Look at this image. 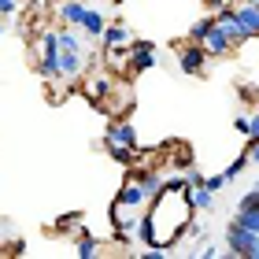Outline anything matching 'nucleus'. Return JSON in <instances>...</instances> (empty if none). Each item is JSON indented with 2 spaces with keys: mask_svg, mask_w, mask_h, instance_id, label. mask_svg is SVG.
I'll use <instances>...</instances> for the list:
<instances>
[{
  "mask_svg": "<svg viewBox=\"0 0 259 259\" xmlns=\"http://www.w3.org/2000/svg\"><path fill=\"white\" fill-rule=\"evenodd\" d=\"M189 207H193V200H189V189H185L182 182H167L156 196H152L148 219L156 222V233H159L163 248H167L182 230H189Z\"/></svg>",
  "mask_w": 259,
  "mask_h": 259,
  "instance_id": "obj_1",
  "label": "nucleus"
},
{
  "mask_svg": "<svg viewBox=\"0 0 259 259\" xmlns=\"http://www.w3.org/2000/svg\"><path fill=\"white\" fill-rule=\"evenodd\" d=\"M60 67H63V78H78L89 67V52L70 26H60Z\"/></svg>",
  "mask_w": 259,
  "mask_h": 259,
  "instance_id": "obj_2",
  "label": "nucleus"
},
{
  "mask_svg": "<svg viewBox=\"0 0 259 259\" xmlns=\"http://www.w3.org/2000/svg\"><path fill=\"white\" fill-rule=\"evenodd\" d=\"M226 252L230 255H248V259H259V233L252 230H244L237 219L230 222V230H226Z\"/></svg>",
  "mask_w": 259,
  "mask_h": 259,
  "instance_id": "obj_3",
  "label": "nucleus"
},
{
  "mask_svg": "<svg viewBox=\"0 0 259 259\" xmlns=\"http://www.w3.org/2000/svg\"><path fill=\"white\" fill-rule=\"evenodd\" d=\"M41 74L45 78H63V67H60V30H52V33H45V52H41Z\"/></svg>",
  "mask_w": 259,
  "mask_h": 259,
  "instance_id": "obj_4",
  "label": "nucleus"
},
{
  "mask_svg": "<svg viewBox=\"0 0 259 259\" xmlns=\"http://www.w3.org/2000/svg\"><path fill=\"white\" fill-rule=\"evenodd\" d=\"M207 60H211V56H207V49H204V45L189 41V45L182 49V56H178V63H182V74H200Z\"/></svg>",
  "mask_w": 259,
  "mask_h": 259,
  "instance_id": "obj_5",
  "label": "nucleus"
},
{
  "mask_svg": "<svg viewBox=\"0 0 259 259\" xmlns=\"http://www.w3.org/2000/svg\"><path fill=\"white\" fill-rule=\"evenodd\" d=\"M130 67H134V70L156 67V45H152V41H134V45H130Z\"/></svg>",
  "mask_w": 259,
  "mask_h": 259,
  "instance_id": "obj_6",
  "label": "nucleus"
},
{
  "mask_svg": "<svg viewBox=\"0 0 259 259\" xmlns=\"http://www.w3.org/2000/svg\"><path fill=\"white\" fill-rule=\"evenodd\" d=\"M204 49H207V56L211 60H222V56H230V49H233V37L222 26H215L207 33V41H204Z\"/></svg>",
  "mask_w": 259,
  "mask_h": 259,
  "instance_id": "obj_7",
  "label": "nucleus"
},
{
  "mask_svg": "<svg viewBox=\"0 0 259 259\" xmlns=\"http://www.w3.org/2000/svg\"><path fill=\"white\" fill-rule=\"evenodd\" d=\"M215 22H219V26L233 37V45H244L241 22H237V8H230V4H226V8H219V11H215Z\"/></svg>",
  "mask_w": 259,
  "mask_h": 259,
  "instance_id": "obj_8",
  "label": "nucleus"
},
{
  "mask_svg": "<svg viewBox=\"0 0 259 259\" xmlns=\"http://www.w3.org/2000/svg\"><path fill=\"white\" fill-rule=\"evenodd\" d=\"M237 22H241L244 41H248V37H259V8H255V4H241V8H237Z\"/></svg>",
  "mask_w": 259,
  "mask_h": 259,
  "instance_id": "obj_9",
  "label": "nucleus"
},
{
  "mask_svg": "<svg viewBox=\"0 0 259 259\" xmlns=\"http://www.w3.org/2000/svg\"><path fill=\"white\" fill-rule=\"evenodd\" d=\"M85 4L81 0H63L60 8H56V15H60V22H67V26H81V19H85Z\"/></svg>",
  "mask_w": 259,
  "mask_h": 259,
  "instance_id": "obj_10",
  "label": "nucleus"
},
{
  "mask_svg": "<svg viewBox=\"0 0 259 259\" xmlns=\"http://www.w3.org/2000/svg\"><path fill=\"white\" fill-rule=\"evenodd\" d=\"M108 141H111V145H122V148H137V134H134L130 122H111Z\"/></svg>",
  "mask_w": 259,
  "mask_h": 259,
  "instance_id": "obj_11",
  "label": "nucleus"
},
{
  "mask_svg": "<svg viewBox=\"0 0 259 259\" xmlns=\"http://www.w3.org/2000/svg\"><path fill=\"white\" fill-rule=\"evenodd\" d=\"M104 30H108V22H104L100 11H85V19H81V33H89V37H104Z\"/></svg>",
  "mask_w": 259,
  "mask_h": 259,
  "instance_id": "obj_12",
  "label": "nucleus"
},
{
  "mask_svg": "<svg viewBox=\"0 0 259 259\" xmlns=\"http://www.w3.org/2000/svg\"><path fill=\"white\" fill-rule=\"evenodd\" d=\"M219 22H215V15H207V19H200V22H193L189 26V41H196V45H204L207 41V33L215 30Z\"/></svg>",
  "mask_w": 259,
  "mask_h": 259,
  "instance_id": "obj_13",
  "label": "nucleus"
},
{
  "mask_svg": "<svg viewBox=\"0 0 259 259\" xmlns=\"http://www.w3.org/2000/svg\"><path fill=\"white\" fill-rule=\"evenodd\" d=\"M189 200H193V207L211 211V204H215V193H211L207 185H193V189H189Z\"/></svg>",
  "mask_w": 259,
  "mask_h": 259,
  "instance_id": "obj_14",
  "label": "nucleus"
},
{
  "mask_svg": "<svg viewBox=\"0 0 259 259\" xmlns=\"http://www.w3.org/2000/svg\"><path fill=\"white\" fill-rule=\"evenodd\" d=\"M126 41H130V30L122 26V22H115V26L104 30V45H108V49H115V45H126Z\"/></svg>",
  "mask_w": 259,
  "mask_h": 259,
  "instance_id": "obj_15",
  "label": "nucleus"
},
{
  "mask_svg": "<svg viewBox=\"0 0 259 259\" xmlns=\"http://www.w3.org/2000/svg\"><path fill=\"white\" fill-rule=\"evenodd\" d=\"M237 222H241L244 230L259 233V207H237Z\"/></svg>",
  "mask_w": 259,
  "mask_h": 259,
  "instance_id": "obj_16",
  "label": "nucleus"
},
{
  "mask_svg": "<svg viewBox=\"0 0 259 259\" xmlns=\"http://www.w3.org/2000/svg\"><path fill=\"white\" fill-rule=\"evenodd\" d=\"M74 237H78V255H81V259H89V255H97V248H100V244H97V237H89V233H85V230H78V233H74Z\"/></svg>",
  "mask_w": 259,
  "mask_h": 259,
  "instance_id": "obj_17",
  "label": "nucleus"
},
{
  "mask_svg": "<svg viewBox=\"0 0 259 259\" xmlns=\"http://www.w3.org/2000/svg\"><path fill=\"white\" fill-rule=\"evenodd\" d=\"M108 89H111V78H108V74H97V78H89V97H97V100H100Z\"/></svg>",
  "mask_w": 259,
  "mask_h": 259,
  "instance_id": "obj_18",
  "label": "nucleus"
},
{
  "mask_svg": "<svg viewBox=\"0 0 259 259\" xmlns=\"http://www.w3.org/2000/svg\"><path fill=\"white\" fill-rule=\"evenodd\" d=\"M130 152H134V148H122V145H111V141H108V156H111L115 163H122V167L130 163Z\"/></svg>",
  "mask_w": 259,
  "mask_h": 259,
  "instance_id": "obj_19",
  "label": "nucleus"
},
{
  "mask_svg": "<svg viewBox=\"0 0 259 259\" xmlns=\"http://www.w3.org/2000/svg\"><path fill=\"white\" fill-rule=\"evenodd\" d=\"M244 163H248V152H244V156H241V159H233V163H230V167H226V170H222V174H226V182H233V178H237V174L244 170Z\"/></svg>",
  "mask_w": 259,
  "mask_h": 259,
  "instance_id": "obj_20",
  "label": "nucleus"
},
{
  "mask_svg": "<svg viewBox=\"0 0 259 259\" xmlns=\"http://www.w3.org/2000/svg\"><path fill=\"white\" fill-rule=\"evenodd\" d=\"M204 185H207L211 193H219L222 185H226V174H211V178H204Z\"/></svg>",
  "mask_w": 259,
  "mask_h": 259,
  "instance_id": "obj_21",
  "label": "nucleus"
},
{
  "mask_svg": "<svg viewBox=\"0 0 259 259\" xmlns=\"http://www.w3.org/2000/svg\"><path fill=\"white\" fill-rule=\"evenodd\" d=\"M233 130H241V134H252V119H244V115H237V119H233Z\"/></svg>",
  "mask_w": 259,
  "mask_h": 259,
  "instance_id": "obj_22",
  "label": "nucleus"
},
{
  "mask_svg": "<svg viewBox=\"0 0 259 259\" xmlns=\"http://www.w3.org/2000/svg\"><path fill=\"white\" fill-rule=\"evenodd\" d=\"M19 8V0H0V15H11Z\"/></svg>",
  "mask_w": 259,
  "mask_h": 259,
  "instance_id": "obj_23",
  "label": "nucleus"
},
{
  "mask_svg": "<svg viewBox=\"0 0 259 259\" xmlns=\"http://www.w3.org/2000/svg\"><path fill=\"white\" fill-rule=\"evenodd\" d=\"M185 185H204V174H196V170H189V174H185Z\"/></svg>",
  "mask_w": 259,
  "mask_h": 259,
  "instance_id": "obj_24",
  "label": "nucleus"
},
{
  "mask_svg": "<svg viewBox=\"0 0 259 259\" xmlns=\"http://www.w3.org/2000/svg\"><path fill=\"white\" fill-rule=\"evenodd\" d=\"M248 159H252V163H259V137L252 141V148H248Z\"/></svg>",
  "mask_w": 259,
  "mask_h": 259,
  "instance_id": "obj_25",
  "label": "nucleus"
},
{
  "mask_svg": "<svg viewBox=\"0 0 259 259\" xmlns=\"http://www.w3.org/2000/svg\"><path fill=\"white\" fill-rule=\"evenodd\" d=\"M252 137H259V111L252 115Z\"/></svg>",
  "mask_w": 259,
  "mask_h": 259,
  "instance_id": "obj_26",
  "label": "nucleus"
},
{
  "mask_svg": "<svg viewBox=\"0 0 259 259\" xmlns=\"http://www.w3.org/2000/svg\"><path fill=\"white\" fill-rule=\"evenodd\" d=\"M207 4H211V8H215V11H219V8H226V4H230V0H207Z\"/></svg>",
  "mask_w": 259,
  "mask_h": 259,
  "instance_id": "obj_27",
  "label": "nucleus"
},
{
  "mask_svg": "<svg viewBox=\"0 0 259 259\" xmlns=\"http://www.w3.org/2000/svg\"><path fill=\"white\" fill-rule=\"evenodd\" d=\"M241 4H255V8H259V0H241Z\"/></svg>",
  "mask_w": 259,
  "mask_h": 259,
  "instance_id": "obj_28",
  "label": "nucleus"
},
{
  "mask_svg": "<svg viewBox=\"0 0 259 259\" xmlns=\"http://www.w3.org/2000/svg\"><path fill=\"white\" fill-rule=\"evenodd\" d=\"M252 189H255V193H259V182H255V185H252Z\"/></svg>",
  "mask_w": 259,
  "mask_h": 259,
  "instance_id": "obj_29",
  "label": "nucleus"
},
{
  "mask_svg": "<svg viewBox=\"0 0 259 259\" xmlns=\"http://www.w3.org/2000/svg\"><path fill=\"white\" fill-rule=\"evenodd\" d=\"M0 33H4V22H0Z\"/></svg>",
  "mask_w": 259,
  "mask_h": 259,
  "instance_id": "obj_30",
  "label": "nucleus"
}]
</instances>
